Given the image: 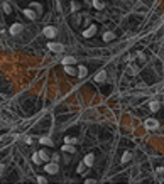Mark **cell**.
<instances>
[{
  "label": "cell",
  "instance_id": "10",
  "mask_svg": "<svg viewBox=\"0 0 164 184\" xmlns=\"http://www.w3.org/2000/svg\"><path fill=\"white\" fill-rule=\"evenodd\" d=\"M64 73L69 76H76L78 75V71H76V68H73V64H66L64 66Z\"/></svg>",
  "mask_w": 164,
  "mask_h": 184
},
{
  "label": "cell",
  "instance_id": "20",
  "mask_svg": "<svg viewBox=\"0 0 164 184\" xmlns=\"http://www.w3.org/2000/svg\"><path fill=\"white\" fill-rule=\"evenodd\" d=\"M31 9H34V10L39 12V14H42V5L41 4H37V2H32V4H31Z\"/></svg>",
  "mask_w": 164,
  "mask_h": 184
},
{
  "label": "cell",
  "instance_id": "30",
  "mask_svg": "<svg viewBox=\"0 0 164 184\" xmlns=\"http://www.w3.org/2000/svg\"><path fill=\"white\" fill-rule=\"evenodd\" d=\"M85 183H86V184H93V183H95V179H86Z\"/></svg>",
  "mask_w": 164,
  "mask_h": 184
},
{
  "label": "cell",
  "instance_id": "21",
  "mask_svg": "<svg viewBox=\"0 0 164 184\" xmlns=\"http://www.w3.org/2000/svg\"><path fill=\"white\" fill-rule=\"evenodd\" d=\"M80 7H81V5H80V2H76V0H73V2H71V10H73V12L80 10Z\"/></svg>",
  "mask_w": 164,
  "mask_h": 184
},
{
  "label": "cell",
  "instance_id": "25",
  "mask_svg": "<svg viewBox=\"0 0 164 184\" xmlns=\"http://www.w3.org/2000/svg\"><path fill=\"white\" fill-rule=\"evenodd\" d=\"M32 162H34V164H41V157H39V154H37V152L32 156Z\"/></svg>",
  "mask_w": 164,
  "mask_h": 184
},
{
  "label": "cell",
  "instance_id": "8",
  "mask_svg": "<svg viewBox=\"0 0 164 184\" xmlns=\"http://www.w3.org/2000/svg\"><path fill=\"white\" fill-rule=\"evenodd\" d=\"M22 14L26 15L27 19H31V21H34L36 17H37V14H34V10H32L31 7H29V9H24V10H22Z\"/></svg>",
  "mask_w": 164,
  "mask_h": 184
},
{
  "label": "cell",
  "instance_id": "13",
  "mask_svg": "<svg viewBox=\"0 0 164 184\" xmlns=\"http://www.w3.org/2000/svg\"><path fill=\"white\" fill-rule=\"evenodd\" d=\"M61 63H63V66H66V64H75V63H76V59L73 58V56H64Z\"/></svg>",
  "mask_w": 164,
  "mask_h": 184
},
{
  "label": "cell",
  "instance_id": "16",
  "mask_svg": "<svg viewBox=\"0 0 164 184\" xmlns=\"http://www.w3.org/2000/svg\"><path fill=\"white\" fill-rule=\"evenodd\" d=\"M86 75H88V68H85V66H80V68H78V76H80V78H86Z\"/></svg>",
  "mask_w": 164,
  "mask_h": 184
},
{
  "label": "cell",
  "instance_id": "11",
  "mask_svg": "<svg viewBox=\"0 0 164 184\" xmlns=\"http://www.w3.org/2000/svg\"><path fill=\"white\" fill-rule=\"evenodd\" d=\"M61 150L63 152H66V154H75L76 152V149L73 147V144H64V145L61 147Z\"/></svg>",
  "mask_w": 164,
  "mask_h": 184
},
{
  "label": "cell",
  "instance_id": "1",
  "mask_svg": "<svg viewBox=\"0 0 164 184\" xmlns=\"http://www.w3.org/2000/svg\"><path fill=\"white\" fill-rule=\"evenodd\" d=\"M44 171L48 172V174H58L59 172V166H58V162H48L46 166H44Z\"/></svg>",
  "mask_w": 164,
  "mask_h": 184
},
{
  "label": "cell",
  "instance_id": "19",
  "mask_svg": "<svg viewBox=\"0 0 164 184\" xmlns=\"http://www.w3.org/2000/svg\"><path fill=\"white\" fill-rule=\"evenodd\" d=\"M91 5H93L95 9H98V10H102V9L105 7V4H103L102 0H93V2H91Z\"/></svg>",
  "mask_w": 164,
  "mask_h": 184
},
{
  "label": "cell",
  "instance_id": "14",
  "mask_svg": "<svg viewBox=\"0 0 164 184\" xmlns=\"http://www.w3.org/2000/svg\"><path fill=\"white\" fill-rule=\"evenodd\" d=\"M39 142H41L42 145H49V147H51V145H54V142H53V139H51V137H41V139H39Z\"/></svg>",
  "mask_w": 164,
  "mask_h": 184
},
{
  "label": "cell",
  "instance_id": "15",
  "mask_svg": "<svg viewBox=\"0 0 164 184\" xmlns=\"http://www.w3.org/2000/svg\"><path fill=\"white\" fill-rule=\"evenodd\" d=\"M113 39H115V34H113L112 31H108V32L103 34V41L105 42H110V41H113Z\"/></svg>",
  "mask_w": 164,
  "mask_h": 184
},
{
  "label": "cell",
  "instance_id": "2",
  "mask_svg": "<svg viewBox=\"0 0 164 184\" xmlns=\"http://www.w3.org/2000/svg\"><path fill=\"white\" fill-rule=\"evenodd\" d=\"M48 48L53 51V53H58V54H61L63 51H64V46L59 44V42H48Z\"/></svg>",
  "mask_w": 164,
  "mask_h": 184
},
{
  "label": "cell",
  "instance_id": "22",
  "mask_svg": "<svg viewBox=\"0 0 164 184\" xmlns=\"http://www.w3.org/2000/svg\"><path fill=\"white\" fill-rule=\"evenodd\" d=\"M85 169H86V164H85V162H80V164H78V169H76V171H78V174H81V172H85Z\"/></svg>",
  "mask_w": 164,
  "mask_h": 184
},
{
  "label": "cell",
  "instance_id": "3",
  "mask_svg": "<svg viewBox=\"0 0 164 184\" xmlns=\"http://www.w3.org/2000/svg\"><path fill=\"white\" fill-rule=\"evenodd\" d=\"M42 34L46 36L48 39H53V37H56V27H53V26H48V27L42 29Z\"/></svg>",
  "mask_w": 164,
  "mask_h": 184
},
{
  "label": "cell",
  "instance_id": "7",
  "mask_svg": "<svg viewBox=\"0 0 164 184\" xmlns=\"http://www.w3.org/2000/svg\"><path fill=\"white\" fill-rule=\"evenodd\" d=\"M105 80H107V71H105V69H100V71L95 75V81L96 83H103Z\"/></svg>",
  "mask_w": 164,
  "mask_h": 184
},
{
  "label": "cell",
  "instance_id": "23",
  "mask_svg": "<svg viewBox=\"0 0 164 184\" xmlns=\"http://www.w3.org/2000/svg\"><path fill=\"white\" fill-rule=\"evenodd\" d=\"M2 7H4V12H5V14H10V12H12V7H10V5H9L7 2H5V4H4V5H2Z\"/></svg>",
  "mask_w": 164,
  "mask_h": 184
},
{
  "label": "cell",
  "instance_id": "28",
  "mask_svg": "<svg viewBox=\"0 0 164 184\" xmlns=\"http://www.w3.org/2000/svg\"><path fill=\"white\" fill-rule=\"evenodd\" d=\"M4 172H5V166H4V164H0V174H4Z\"/></svg>",
  "mask_w": 164,
  "mask_h": 184
},
{
  "label": "cell",
  "instance_id": "4",
  "mask_svg": "<svg viewBox=\"0 0 164 184\" xmlns=\"http://www.w3.org/2000/svg\"><path fill=\"white\" fill-rule=\"evenodd\" d=\"M22 31H24V26H22V24H12L9 32H10L12 36H17V34H21Z\"/></svg>",
  "mask_w": 164,
  "mask_h": 184
},
{
  "label": "cell",
  "instance_id": "17",
  "mask_svg": "<svg viewBox=\"0 0 164 184\" xmlns=\"http://www.w3.org/2000/svg\"><path fill=\"white\" fill-rule=\"evenodd\" d=\"M149 108H150V112H157V110L161 108V103L156 102V100H152V102L149 103Z\"/></svg>",
  "mask_w": 164,
  "mask_h": 184
},
{
  "label": "cell",
  "instance_id": "12",
  "mask_svg": "<svg viewBox=\"0 0 164 184\" xmlns=\"http://www.w3.org/2000/svg\"><path fill=\"white\" fill-rule=\"evenodd\" d=\"M37 154H39V157H41V162H49V159H51V157H49V154L44 149H41Z\"/></svg>",
  "mask_w": 164,
  "mask_h": 184
},
{
  "label": "cell",
  "instance_id": "9",
  "mask_svg": "<svg viewBox=\"0 0 164 184\" xmlns=\"http://www.w3.org/2000/svg\"><path fill=\"white\" fill-rule=\"evenodd\" d=\"M83 162L86 164V167H91V166H93V162H95V156H93V154H86V156H85V159H83Z\"/></svg>",
  "mask_w": 164,
  "mask_h": 184
},
{
  "label": "cell",
  "instance_id": "24",
  "mask_svg": "<svg viewBox=\"0 0 164 184\" xmlns=\"http://www.w3.org/2000/svg\"><path fill=\"white\" fill-rule=\"evenodd\" d=\"M64 144H76L75 137H64Z\"/></svg>",
  "mask_w": 164,
  "mask_h": 184
},
{
  "label": "cell",
  "instance_id": "6",
  "mask_svg": "<svg viewBox=\"0 0 164 184\" xmlns=\"http://www.w3.org/2000/svg\"><path fill=\"white\" fill-rule=\"evenodd\" d=\"M96 34V26H90L88 29L83 31V37H93Z\"/></svg>",
  "mask_w": 164,
  "mask_h": 184
},
{
  "label": "cell",
  "instance_id": "29",
  "mask_svg": "<svg viewBox=\"0 0 164 184\" xmlns=\"http://www.w3.org/2000/svg\"><path fill=\"white\" fill-rule=\"evenodd\" d=\"M24 140H26V142H27V144H32V139H31V137H26Z\"/></svg>",
  "mask_w": 164,
  "mask_h": 184
},
{
  "label": "cell",
  "instance_id": "26",
  "mask_svg": "<svg viewBox=\"0 0 164 184\" xmlns=\"http://www.w3.org/2000/svg\"><path fill=\"white\" fill-rule=\"evenodd\" d=\"M51 159H53V161H54V162H59V161H61V156H59V154H58V152H54V154H53V156H51Z\"/></svg>",
  "mask_w": 164,
  "mask_h": 184
},
{
  "label": "cell",
  "instance_id": "27",
  "mask_svg": "<svg viewBox=\"0 0 164 184\" xmlns=\"http://www.w3.org/2000/svg\"><path fill=\"white\" fill-rule=\"evenodd\" d=\"M37 183L46 184V183H48V179H46V177H42V176H39V177H37Z\"/></svg>",
  "mask_w": 164,
  "mask_h": 184
},
{
  "label": "cell",
  "instance_id": "5",
  "mask_svg": "<svg viewBox=\"0 0 164 184\" xmlns=\"http://www.w3.org/2000/svg\"><path fill=\"white\" fill-rule=\"evenodd\" d=\"M159 127V122H157L156 118H147L145 120V129H149V130H154Z\"/></svg>",
  "mask_w": 164,
  "mask_h": 184
},
{
  "label": "cell",
  "instance_id": "18",
  "mask_svg": "<svg viewBox=\"0 0 164 184\" xmlns=\"http://www.w3.org/2000/svg\"><path fill=\"white\" fill-rule=\"evenodd\" d=\"M130 159H132V154L127 150V152L122 154V159H120V161H122V164H127V162H130Z\"/></svg>",
  "mask_w": 164,
  "mask_h": 184
}]
</instances>
